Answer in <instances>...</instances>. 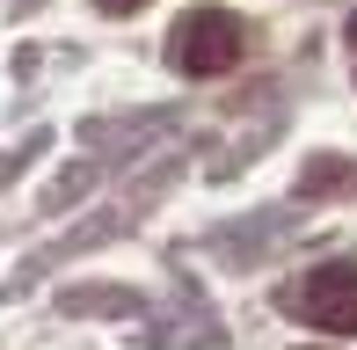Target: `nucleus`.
I'll list each match as a JSON object with an SVG mask.
<instances>
[{
  "mask_svg": "<svg viewBox=\"0 0 357 350\" xmlns=\"http://www.w3.org/2000/svg\"><path fill=\"white\" fill-rule=\"evenodd\" d=\"M278 307L291 321L321 328V336H357V270L350 263H314L278 292Z\"/></svg>",
  "mask_w": 357,
  "mask_h": 350,
  "instance_id": "f257e3e1",
  "label": "nucleus"
},
{
  "mask_svg": "<svg viewBox=\"0 0 357 350\" xmlns=\"http://www.w3.org/2000/svg\"><path fill=\"white\" fill-rule=\"evenodd\" d=\"M175 66H183L190 81L234 73V66H241V22H234V15H219V8L183 15V29H175Z\"/></svg>",
  "mask_w": 357,
  "mask_h": 350,
  "instance_id": "f03ea898",
  "label": "nucleus"
},
{
  "mask_svg": "<svg viewBox=\"0 0 357 350\" xmlns=\"http://www.w3.org/2000/svg\"><path fill=\"white\" fill-rule=\"evenodd\" d=\"M357 190V161H343V153H314L299 175V197H350Z\"/></svg>",
  "mask_w": 357,
  "mask_h": 350,
  "instance_id": "7ed1b4c3",
  "label": "nucleus"
},
{
  "mask_svg": "<svg viewBox=\"0 0 357 350\" xmlns=\"http://www.w3.org/2000/svg\"><path fill=\"white\" fill-rule=\"evenodd\" d=\"M102 15H132V8H146V0H95Z\"/></svg>",
  "mask_w": 357,
  "mask_h": 350,
  "instance_id": "20e7f679",
  "label": "nucleus"
},
{
  "mask_svg": "<svg viewBox=\"0 0 357 350\" xmlns=\"http://www.w3.org/2000/svg\"><path fill=\"white\" fill-rule=\"evenodd\" d=\"M350 44H357V15H350Z\"/></svg>",
  "mask_w": 357,
  "mask_h": 350,
  "instance_id": "39448f33",
  "label": "nucleus"
}]
</instances>
